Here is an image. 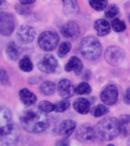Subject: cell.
<instances>
[{
	"instance_id": "cell-30",
	"label": "cell",
	"mask_w": 130,
	"mask_h": 146,
	"mask_svg": "<svg viewBox=\"0 0 130 146\" xmlns=\"http://www.w3.org/2000/svg\"><path fill=\"white\" fill-rule=\"evenodd\" d=\"M119 8L116 5L111 4L105 9V16L108 18H114L119 14Z\"/></svg>"
},
{
	"instance_id": "cell-10",
	"label": "cell",
	"mask_w": 130,
	"mask_h": 146,
	"mask_svg": "<svg viewBox=\"0 0 130 146\" xmlns=\"http://www.w3.org/2000/svg\"><path fill=\"white\" fill-rule=\"evenodd\" d=\"M58 66V62L53 56L50 54L45 55L38 62L37 67L42 72L46 74L53 73Z\"/></svg>"
},
{
	"instance_id": "cell-27",
	"label": "cell",
	"mask_w": 130,
	"mask_h": 146,
	"mask_svg": "<svg viewBox=\"0 0 130 146\" xmlns=\"http://www.w3.org/2000/svg\"><path fill=\"white\" fill-rule=\"evenodd\" d=\"M91 88L88 84L87 82H81L80 84L77 85V87L75 88V92L77 94L79 95H83V94H88L91 93Z\"/></svg>"
},
{
	"instance_id": "cell-4",
	"label": "cell",
	"mask_w": 130,
	"mask_h": 146,
	"mask_svg": "<svg viewBox=\"0 0 130 146\" xmlns=\"http://www.w3.org/2000/svg\"><path fill=\"white\" fill-rule=\"evenodd\" d=\"M59 35L54 31H46L43 32L38 38V45L41 50L49 52L56 47L59 43Z\"/></svg>"
},
{
	"instance_id": "cell-34",
	"label": "cell",
	"mask_w": 130,
	"mask_h": 146,
	"mask_svg": "<svg viewBox=\"0 0 130 146\" xmlns=\"http://www.w3.org/2000/svg\"><path fill=\"white\" fill-rule=\"evenodd\" d=\"M0 83L2 85H7L9 83V75L7 74V72L3 68H1L0 72Z\"/></svg>"
},
{
	"instance_id": "cell-6",
	"label": "cell",
	"mask_w": 130,
	"mask_h": 146,
	"mask_svg": "<svg viewBox=\"0 0 130 146\" xmlns=\"http://www.w3.org/2000/svg\"><path fill=\"white\" fill-rule=\"evenodd\" d=\"M105 60L111 66H118L125 58V52L116 46H111L107 48L104 53Z\"/></svg>"
},
{
	"instance_id": "cell-8",
	"label": "cell",
	"mask_w": 130,
	"mask_h": 146,
	"mask_svg": "<svg viewBox=\"0 0 130 146\" xmlns=\"http://www.w3.org/2000/svg\"><path fill=\"white\" fill-rule=\"evenodd\" d=\"M75 137L78 141L82 142L92 141L96 138L94 127H92L88 123L82 124L76 130Z\"/></svg>"
},
{
	"instance_id": "cell-14",
	"label": "cell",
	"mask_w": 130,
	"mask_h": 146,
	"mask_svg": "<svg viewBox=\"0 0 130 146\" xmlns=\"http://www.w3.org/2000/svg\"><path fill=\"white\" fill-rule=\"evenodd\" d=\"M76 128V123L72 119H66L60 123L59 126V134L65 138H68L72 134Z\"/></svg>"
},
{
	"instance_id": "cell-24",
	"label": "cell",
	"mask_w": 130,
	"mask_h": 146,
	"mask_svg": "<svg viewBox=\"0 0 130 146\" xmlns=\"http://www.w3.org/2000/svg\"><path fill=\"white\" fill-rule=\"evenodd\" d=\"M18 66H19L21 70H22L23 72H29L33 70V68H34L31 60L28 56L23 57L19 61Z\"/></svg>"
},
{
	"instance_id": "cell-13",
	"label": "cell",
	"mask_w": 130,
	"mask_h": 146,
	"mask_svg": "<svg viewBox=\"0 0 130 146\" xmlns=\"http://www.w3.org/2000/svg\"><path fill=\"white\" fill-rule=\"evenodd\" d=\"M57 90L59 95L63 99H68L71 98L75 92V88L73 87L72 83L69 80L66 78L59 81Z\"/></svg>"
},
{
	"instance_id": "cell-33",
	"label": "cell",
	"mask_w": 130,
	"mask_h": 146,
	"mask_svg": "<svg viewBox=\"0 0 130 146\" xmlns=\"http://www.w3.org/2000/svg\"><path fill=\"white\" fill-rule=\"evenodd\" d=\"M15 10L18 14L22 15H27L31 12V9L29 6H27V5H23L21 3L16 5Z\"/></svg>"
},
{
	"instance_id": "cell-3",
	"label": "cell",
	"mask_w": 130,
	"mask_h": 146,
	"mask_svg": "<svg viewBox=\"0 0 130 146\" xmlns=\"http://www.w3.org/2000/svg\"><path fill=\"white\" fill-rule=\"evenodd\" d=\"M79 50L84 59L93 61L100 56L102 53V46L96 37L88 36L82 39L81 41Z\"/></svg>"
},
{
	"instance_id": "cell-23",
	"label": "cell",
	"mask_w": 130,
	"mask_h": 146,
	"mask_svg": "<svg viewBox=\"0 0 130 146\" xmlns=\"http://www.w3.org/2000/svg\"><path fill=\"white\" fill-rule=\"evenodd\" d=\"M40 91L43 95L51 96L56 91V85L53 82L46 81L40 87Z\"/></svg>"
},
{
	"instance_id": "cell-7",
	"label": "cell",
	"mask_w": 130,
	"mask_h": 146,
	"mask_svg": "<svg viewBox=\"0 0 130 146\" xmlns=\"http://www.w3.org/2000/svg\"><path fill=\"white\" fill-rule=\"evenodd\" d=\"M15 28V20L11 14L2 11L0 13V34L2 36H9Z\"/></svg>"
},
{
	"instance_id": "cell-12",
	"label": "cell",
	"mask_w": 130,
	"mask_h": 146,
	"mask_svg": "<svg viewBox=\"0 0 130 146\" xmlns=\"http://www.w3.org/2000/svg\"><path fill=\"white\" fill-rule=\"evenodd\" d=\"M60 32L64 37L76 39L80 35V27L77 23L71 21L62 26Z\"/></svg>"
},
{
	"instance_id": "cell-5",
	"label": "cell",
	"mask_w": 130,
	"mask_h": 146,
	"mask_svg": "<svg viewBox=\"0 0 130 146\" xmlns=\"http://www.w3.org/2000/svg\"><path fill=\"white\" fill-rule=\"evenodd\" d=\"M19 139V132L12 124L9 128L0 129V146H16Z\"/></svg>"
},
{
	"instance_id": "cell-25",
	"label": "cell",
	"mask_w": 130,
	"mask_h": 146,
	"mask_svg": "<svg viewBox=\"0 0 130 146\" xmlns=\"http://www.w3.org/2000/svg\"><path fill=\"white\" fill-rule=\"evenodd\" d=\"M91 115L94 117H100L109 113V109L105 105L98 104L91 109Z\"/></svg>"
},
{
	"instance_id": "cell-37",
	"label": "cell",
	"mask_w": 130,
	"mask_h": 146,
	"mask_svg": "<svg viewBox=\"0 0 130 146\" xmlns=\"http://www.w3.org/2000/svg\"><path fill=\"white\" fill-rule=\"evenodd\" d=\"M20 1V3L23 5H31L32 3H34L36 0H19Z\"/></svg>"
},
{
	"instance_id": "cell-18",
	"label": "cell",
	"mask_w": 130,
	"mask_h": 146,
	"mask_svg": "<svg viewBox=\"0 0 130 146\" xmlns=\"http://www.w3.org/2000/svg\"><path fill=\"white\" fill-rule=\"evenodd\" d=\"M98 36H103L109 34L110 31V25L109 23L105 19H98L94 22V25Z\"/></svg>"
},
{
	"instance_id": "cell-39",
	"label": "cell",
	"mask_w": 130,
	"mask_h": 146,
	"mask_svg": "<svg viewBox=\"0 0 130 146\" xmlns=\"http://www.w3.org/2000/svg\"><path fill=\"white\" fill-rule=\"evenodd\" d=\"M107 146H115L114 145H112V144H109V145H108Z\"/></svg>"
},
{
	"instance_id": "cell-40",
	"label": "cell",
	"mask_w": 130,
	"mask_h": 146,
	"mask_svg": "<svg viewBox=\"0 0 130 146\" xmlns=\"http://www.w3.org/2000/svg\"><path fill=\"white\" fill-rule=\"evenodd\" d=\"M3 2H4V0H1V4H3Z\"/></svg>"
},
{
	"instance_id": "cell-41",
	"label": "cell",
	"mask_w": 130,
	"mask_h": 146,
	"mask_svg": "<svg viewBox=\"0 0 130 146\" xmlns=\"http://www.w3.org/2000/svg\"><path fill=\"white\" fill-rule=\"evenodd\" d=\"M129 23H130V14H129Z\"/></svg>"
},
{
	"instance_id": "cell-20",
	"label": "cell",
	"mask_w": 130,
	"mask_h": 146,
	"mask_svg": "<svg viewBox=\"0 0 130 146\" xmlns=\"http://www.w3.org/2000/svg\"><path fill=\"white\" fill-rule=\"evenodd\" d=\"M19 97L21 102L26 106H31L36 101V95L27 88H23L19 91Z\"/></svg>"
},
{
	"instance_id": "cell-16",
	"label": "cell",
	"mask_w": 130,
	"mask_h": 146,
	"mask_svg": "<svg viewBox=\"0 0 130 146\" xmlns=\"http://www.w3.org/2000/svg\"><path fill=\"white\" fill-rule=\"evenodd\" d=\"M73 107L78 113L87 114L91 110V104L86 98H78L73 103Z\"/></svg>"
},
{
	"instance_id": "cell-29",
	"label": "cell",
	"mask_w": 130,
	"mask_h": 146,
	"mask_svg": "<svg viewBox=\"0 0 130 146\" xmlns=\"http://www.w3.org/2000/svg\"><path fill=\"white\" fill-rule=\"evenodd\" d=\"M69 107H70V102L67 99H64L55 104L54 111L56 113H63L67 110Z\"/></svg>"
},
{
	"instance_id": "cell-28",
	"label": "cell",
	"mask_w": 130,
	"mask_h": 146,
	"mask_svg": "<svg viewBox=\"0 0 130 146\" xmlns=\"http://www.w3.org/2000/svg\"><path fill=\"white\" fill-rule=\"evenodd\" d=\"M71 48H72V45L69 42H62V43L59 45L58 51H57V55L60 58H63L68 54V52H70Z\"/></svg>"
},
{
	"instance_id": "cell-17",
	"label": "cell",
	"mask_w": 130,
	"mask_h": 146,
	"mask_svg": "<svg viewBox=\"0 0 130 146\" xmlns=\"http://www.w3.org/2000/svg\"><path fill=\"white\" fill-rule=\"evenodd\" d=\"M63 2V12L66 15L74 16L79 12L77 0H62Z\"/></svg>"
},
{
	"instance_id": "cell-9",
	"label": "cell",
	"mask_w": 130,
	"mask_h": 146,
	"mask_svg": "<svg viewBox=\"0 0 130 146\" xmlns=\"http://www.w3.org/2000/svg\"><path fill=\"white\" fill-rule=\"evenodd\" d=\"M119 97L118 89L113 84H109L100 94V99L106 105L112 106L117 102Z\"/></svg>"
},
{
	"instance_id": "cell-15",
	"label": "cell",
	"mask_w": 130,
	"mask_h": 146,
	"mask_svg": "<svg viewBox=\"0 0 130 146\" xmlns=\"http://www.w3.org/2000/svg\"><path fill=\"white\" fill-rule=\"evenodd\" d=\"M83 69V63L79 58L77 56H72L68 59V62L65 66V70L66 72H72L73 71L75 75H78L81 74Z\"/></svg>"
},
{
	"instance_id": "cell-35",
	"label": "cell",
	"mask_w": 130,
	"mask_h": 146,
	"mask_svg": "<svg viewBox=\"0 0 130 146\" xmlns=\"http://www.w3.org/2000/svg\"><path fill=\"white\" fill-rule=\"evenodd\" d=\"M69 144H70V142L68 140V139L64 137V139L58 140L56 145V146H69Z\"/></svg>"
},
{
	"instance_id": "cell-21",
	"label": "cell",
	"mask_w": 130,
	"mask_h": 146,
	"mask_svg": "<svg viewBox=\"0 0 130 146\" xmlns=\"http://www.w3.org/2000/svg\"><path fill=\"white\" fill-rule=\"evenodd\" d=\"M5 52H6L7 56L10 60L16 61L20 56L21 50L15 42L11 41V42H9V44L7 45Z\"/></svg>"
},
{
	"instance_id": "cell-1",
	"label": "cell",
	"mask_w": 130,
	"mask_h": 146,
	"mask_svg": "<svg viewBox=\"0 0 130 146\" xmlns=\"http://www.w3.org/2000/svg\"><path fill=\"white\" fill-rule=\"evenodd\" d=\"M21 127L30 133H40L44 132L49 126V119L46 113L39 108L26 110L20 116Z\"/></svg>"
},
{
	"instance_id": "cell-26",
	"label": "cell",
	"mask_w": 130,
	"mask_h": 146,
	"mask_svg": "<svg viewBox=\"0 0 130 146\" xmlns=\"http://www.w3.org/2000/svg\"><path fill=\"white\" fill-rule=\"evenodd\" d=\"M88 2L90 6L98 11H103L108 6L107 0H89Z\"/></svg>"
},
{
	"instance_id": "cell-32",
	"label": "cell",
	"mask_w": 130,
	"mask_h": 146,
	"mask_svg": "<svg viewBox=\"0 0 130 146\" xmlns=\"http://www.w3.org/2000/svg\"><path fill=\"white\" fill-rule=\"evenodd\" d=\"M38 108L44 113H50V112L54 111L55 104H52L48 100H43L41 101L38 105Z\"/></svg>"
},
{
	"instance_id": "cell-38",
	"label": "cell",
	"mask_w": 130,
	"mask_h": 146,
	"mask_svg": "<svg viewBox=\"0 0 130 146\" xmlns=\"http://www.w3.org/2000/svg\"><path fill=\"white\" fill-rule=\"evenodd\" d=\"M127 146H130V138L128 139V141H127Z\"/></svg>"
},
{
	"instance_id": "cell-36",
	"label": "cell",
	"mask_w": 130,
	"mask_h": 146,
	"mask_svg": "<svg viewBox=\"0 0 130 146\" xmlns=\"http://www.w3.org/2000/svg\"><path fill=\"white\" fill-rule=\"evenodd\" d=\"M123 101L125 104H130V87L125 91L124 97H123Z\"/></svg>"
},
{
	"instance_id": "cell-2",
	"label": "cell",
	"mask_w": 130,
	"mask_h": 146,
	"mask_svg": "<svg viewBox=\"0 0 130 146\" xmlns=\"http://www.w3.org/2000/svg\"><path fill=\"white\" fill-rule=\"evenodd\" d=\"M94 132L96 138L100 140H113L121 132L119 119L114 117L103 118L96 124Z\"/></svg>"
},
{
	"instance_id": "cell-31",
	"label": "cell",
	"mask_w": 130,
	"mask_h": 146,
	"mask_svg": "<svg viewBox=\"0 0 130 146\" xmlns=\"http://www.w3.org/2000/svg\"><path fill=\"white\" fill-rule=\"evenodd\" d=\"M112 28L115 32H122L125 31L126 28V25L124 21L120 20L119 18H115L112 21Z\"/></svg>"
},
{
	"instance_id": "cell-19",
	"label": "cell",
	"mask_w": 130,
	"mask_h": 146,
	"mask_svg": "<svg viewBox=\"0 0 130 146\" xmlns=\"http://www.w3.org/2000/svg\"><path fill=\"white\" fill-rule=\"evenodd\" d=\"M12 115L9 108L1 107L0 109V129L6 128L12 124Z\"/></svg>"
},
{
	"instance_id": "cell-11",
	"label": "cell",
	"mask_w": 130,
	"mask_h": 146,
	"mask_svg": "<svg viewBox=\"0 0 130 146\" xmlns=\"http://www.w3.org/2000/svg\"><path fill=\"white\" fill-rule=\"evenodd\" d=\"M17 36L22 43H31L36 36V31L29 25H21L17 31Z\"/></svg>"
},
{
	"instance_id": "cell-22",
	"label": "cell",
	"mask_w": 130,
	"mask_h": 146,
	"mask_svg": "<svg viewBox=\"0 0 130 146\" xmlns=\"http://www.w3.org/2000/svg\"><path fill=\"white\" fill-rule=\"evenodd\" d=\"M120 132L125 136L130 135V115H122L119 119Z\"/></svg>"
}]
</instances>
